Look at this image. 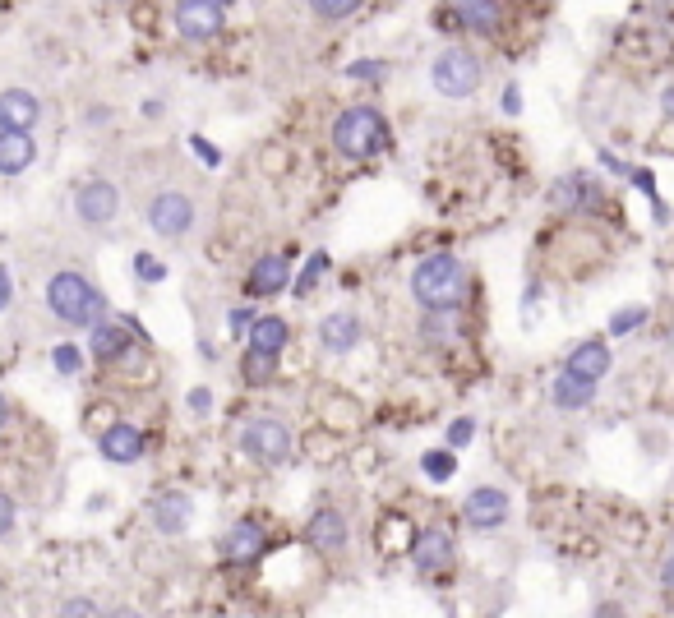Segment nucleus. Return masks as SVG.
Here are the masks:
<instances>
[{"label": "nucleus", "mask_w": 674, "mask_h": 618, "mask_svg": "<svg viewBox=\"0 0 674 618\" xmlns=\"http://www.w3.org/2000/svg\"><path fill=\"white\" fill-rule=\"evenodd\" d=\"M208 406H213V393H208V388H194V393H190V411H208Z\"/></svg>", "instance_id": "nucleus-38"}, {"label": "nucleus", "mask_w": 674, "mask_h": 618, "mask_svg": "<svg viewBox=\"0 0 674 618\" xmlns=\"http://www.w3.org/2000/svg\"><path fill=\"white\" fill-rule=\"evenodd\" d=\"M471 434H476V420H471V416L453 420V425H448V448H467Z\"/></svg>", "instance_id": "nucleus-33"}, {"label": "nucleus", "mask_w": 674, "mask_h": 618, "mask_svg": "<svg viewBox=\"0 0 674 618\" xmlns=\"http://www.w3.org/2000/svg\"><path fill=\"white\" fill-rule=\"evenodd\" d=\"M287 286H291L287 259H259L250 268V296H277V291H287Z\"/></svg>", "instance_id": "nucleus-21"}, {"label": "nucleus", "mask_w": 674, "mask_h": 618, "mask_svg": "<svg viewBox=\"0 0 674 618\" xmlns=\"http://www.w3.org/2000/svg\"><path fill=\"white\" fill-rule=\"evenodd\" d=\"M148 226H153L157 236H185L194 226V203L181 190H162L148 203Z\"/></svg>", "instance_id": "nucleus-9"}, {"label": "nucleus", "mask_w": 674, "mask_h": 618, "mask_svg": "<svg viewBox=\"0 0 674 618\" xmlns=\"http://www.w3.org/2000/svg\"><path fill=\"white\" fill-rule=\"evenodd\" d=\"M190 517H194V503L185 499V494H176V489H167V494H157V499L148 503V522L162 535H181L185 526H190Z\"/></svg>", "instance_id": "nucleus-15"}, {"label": "nucleus", "mask_w": 674, "mask_h": 618, "mask_svg": "<svg viewBox=\"0 0 674 618\" xmlns=\"http://www.w3.org/2000/svg\"><path fill=\"white\" fill-rule=\"evenodd\" d=\"M328 268H333V259H328L324 250H314V254H310V263H305V273L296 277V282H291V291H296V296H310L314 286H319V282L328 277Z\"/></svg>", "instance_id": "nucleus-26"}, {"label": "nucleus", "mask_w": 674, "mask_h": 618, "mask_svg": "<svg viewBox=\"0 0 674 618\" xmlns=\"http://www.w3.org/2000/svg\"><path fill=\"white\" fill-rule=\"evenodd\" d=\"M14 517H19L14 499H10V494H0V535H10V531H14Z\"/></svg>", "instance_id": "nucleus-35"}, {"label": "nucleus", "mask_w": 674, "mask_h": 618, "mask_svg": "<svg viewBox=\"0 0 674 618\" xmlns=\"http://www.w3.org/2000/svg\"><path fill=\"white\" fill-rule=\"evenodd\" d=\"M74 213H79L84 226L116 222V213H121V190H116L111 180H88V185H79V194H74Z\"/></svg>", "instance_id": "nucleus-7"}, {"label": "nucleus", "mask_w": 674, "mask_h": 618, "mask_svg": "<svg viewBox=\"0 0 674 618\" xmlns=\"http://www.w3.org/2000/svg\"><path fill=\"white\" fill-rule=\"evenodd\" d=\"M508 494L504 489H494V485H481V489H471L467 499H462V522H471L476 531H494V526H504L508 522Z\"/></svg>", "instance_id": "nucleus-11"}, {"label": "nucleus", "mask_w": 674, "mask_h": 618, "mask_svg": "<svg viewBox=\"0 0 674 618\" xmlns=\"http://www.w3.org/2000/svg\"><path fill=\"white\" fill-rule=\"evenodd\" d=\"M241 448H245V457L259 466H282L291 457V429L273 416H259L241 429Z\"/></svg>", "instance_id": "nucleus-5"}, {"label": "nucleus", "mask_w": 674, "mask_h": 618, "mask_svg": "<svg viewBox=\"0 0 674 618\" xmlns=\"http://www.w3.org/2000/svg\"><path fill=\"white\" fill-rule=\"evenodd\" d=\"M462 286H467V273H462L458 254H430L411 273V296L421 300V309H430V314H444V309L458 305Z\"/></svg>", "instance_id": "nucleus-2"}, {"label": "nucleus", "mask_w": 674, "mask_h": 618, "mask_svg": "<svg viewBox=\"0 0 674 618\" xmlns=\"http://www.w3.org/2000/svg\"><path fill=\"white\" fill-rule=\"evenodd\" d=\"M319 342H324V351H333V356H347L351 346L361 342L356 314H328V319L319 323Z\"/></svg>", "instance_id": "nucleus-20"}, {"label": "nucleus", "mask_w": 674, "mask_h": 618, "mask_svg": "<svg viewBox=\"0 0 674 618\" xmlns=\"http://www.w3.org/2000/svg\"><path fill=\"white\" fill-rule=\"evenodd\" d=\"M430 84L439 97H453V102H458V97H471L476 88H481V60L471 56L467 47L439 51L434 65H430Z\"/></svg>", "instance_id": "nucleus-4"}, {"label": "nucleus", "mask_w": 674, "mask_h": 618, "mask_svg": "<svg viewBox=\"0 0 674 618\" xmlns=\"http://www.w3.org/2000/svg\"><path fill=\"white\" fill-rule=\"evenodd\" d=\"M421 471L430 480H453V471H458V457H453V448H434L421 457Z\"/></svg>", "instance_id": "nucleus-27"}, {"label": "nucleus", "mask_w": 674, "mask_h": 618, "mask_svg": "<svg viewBox=\"0 0 674 618\" xmlns=\"http://www.w3.org/2000/svg\"><path fill=\"white\" fill-rule=\"evenodd\" d=\"M5 420H10V406H5V397H0V429H5Z\"/></svg>", "instance_id": "nucleus-44"}, {"label": "nucleus", "mask_w": 674, "mask_h": 618, "mask_svg": "<svg viewBox=\"0 0 674 618\" xmlns=\"http://www.w3.org/2000/svg\"><path fill=\"white\" fill-rule=\"evenodd\" d=\"M564 374H573V379H582V383H601L605 374H610V346H605L601 337L578 342L564 360Z\"/></svg>", "instance_id": "nucleus-13"}, {"label": "nucleus", "mask_w": 674, "mask_h": 618, "mask_svg": "<svg viewBox=\"0 0 674 618\" xmlns=\"http://www.w3.org/2000/svg\"><path fill=\"white\" fill-rule=\"evenodd\" d=\"M134 277H139V282H162V277H167V263L153 259V254H134Z\"/></svg>", "instance_id": "nucleus-31"}, {"label": "nucleus", "mask_w": 674, "mask_h": 618, "mask_svg": "<svg viewBox=\"0 0 674 618\" xmlns=\"http://www.w3.org/2000/svg\"><path fill=\"white\" fill-rule=\"evenodd\" d=\"M190 148L199 153V162H204V167H217V162H222V153H217V148L204 139V134H194V139H190Z\"/></svg>", "instance_id": "nucleus-34"}, {"label": "nucleus", "mask_w": 674, "mask_h": 618, "mask_svg": "<svg viewBox=\"0 0 674 618\" xmlns=\"http://www.w3.org/2000/svg\"><path fill=\"white\" fill-rule=\"evenodd\" d=\"M176 28L185 42H213L222 33V5L213 0H176Z\"/></svg>", "instance_id": "nucleus-10"}, {"label": "nucleus", "mask_w": 674, "mask_h": 618, "mask_svg": "<svg viewBox=\"0 0 674 618\" xmlns=\"http://www.w3.org/2000/svg\"><path fill=\"white\" fill-rule=\"evenodd\" d=\"M61 614H97V605H88V600H70V605H61Z\"/></svg>", "instance_id": "nucleus-40"}, {"label": "nucleus", "mask_w": 674, "mask_h": 618, "mask_svg": "<svg viewBox=\"0 0 674 618\" xmlns=\"http://www.w3.org/2000/svg\"><path fill=\"white\" fill-rule=\"evenodd\" d=\"M37 120H42V107L33 93H24V88L0 93V130H33Z\"/></svg>", "instance_id": "nucleus-17"}, {"label": "nucleus", "mask_w": 674, "mask_h": 618, "mask_svg": "<svg viewBox=\"0 0 674 618\" xmlns=\"http://www.w3.org/2000/svg\"><path fill=\"white\" fill-rule=\"evenodd\" d=\"M398 535H402V526H398V517H393L388 531H384V549H398Z\"/></svg>", "instance_id": "nucleus-41"}, {"label": "nucleus", "mask_w": 674, "mask_h": 618, "mask_svg": "<svg viewBox=\"0 0 674 618\" xmlns=\"http://www.w3.org/2000/svg\"><path fill=\"white\" fill-rule=\"evenodd\" d=\"M661 582H665V591H674V549H670V559H665V568H661Z\"/></svg>", "instance_id": "nucleus-42"}, {"label": "nucleus", "mask_w": 674, "mask_h": 618, "mask_svg": "<svg viewBox=\"0 0 674 618\" xmlns=\"http://www.w3.org/2000/svg\"><path fill=\"white\" fill-rule=\"evenodd\" d=\"M93 356L97 360H107V365H116V360L130 351V337H125L121 323H93Z\"/></svg>", "instance_id": "nucleus-22"}, {"label": "nucleus", "mask_w": 674, "mask_h": 618, "mask_svg": "<svg viewBox=\"0 0 674 618\" xmlns=\"http://www.w3.org/2000/svg\"><path fill=\"white\" fill-rule=\"evenodd\" d=\"M213 5H236V0H213Z\"/></svg>", "instance_id": "nucleus-45"}, {"label": "nucleus", "mask_w": 674, "mask_h": 618, "mask_svg": "<svg viewBox=\"0 0 674 618\" xmlns=\"http://www.w3.org/2000/svg\"><path fill=\"white\" fill-rule=\"evenodd\" d=\"M384 143H388L384 116H379L374 107H351V111H342V116H337L333 148L342 157H351V162H365V157L384 153Z\"/></svg>", "instance_id": "nucleus-3"}, {"label": "nucleus", "mask_w": 674, "mask_h": 618, "mask_svg": "<svg viewBox=\"0 0 674 618\" xmlns=\"http://www.w3.org/2000/svg\"><path fill=\"white\" fill-rule=\"evenodd\" d=\"M661 107H665V116L674 120V84H670V88H665V93H661Z\"/></svg>", "instance_id": "nucleus-43"}, {"label": "nucleus", "mask_w": 674, "mask_h": 618, "mask_svg": "<svg viewBox=\"0 0 674 618\" xmlns=\"http://www.w3.org/2000/svg\"><path fill=\"white\" fill-rule=\"evenodd\" d=\"M37 143L28 130H0V176H19L33 167Z\"/></svg>", "instance_id": "nucleus-18"}, {"label": "nucleus", "mask_w": 674, "mask_h": 618, "mask_svg": "<svg viewBox=\"0 0 674 618\" xmlns=\"http://www.w3.org/2000/svg\"><path fill=\"white\" fill-rule=\"evenodd\" d=\"M305 540H310L314 554H342L347 549V517L337 508H319L305 526Z\"/></svg>", "instance_id": "nucleus-14"}, {"label": "nucleus", "mask_w": 674, "mask_h": 618, "mask_svg": "<svg viewBox=\"0 0 674 618\" xmlns=\"http://www.w3.org/2000/svg\"><path fill=\"white\" fill-rule=\"evenodd\" d=\"M554 208L559 213H596L605 203V185L591 171H568V176L554 180Z\"/></svg>", "instance_id": "nucleus-6"}, {"label": "nucleus", "mask_w": 674, "mask_h": 618, "mask_svg": "<svg viewBox=\"0 0 674 618\" xmlns=\"http://www.w3.org/2000/svg\"><path fill=\"white\" fill-rule=\"evenodd\" d=\"M241 374H245V383H268L277 374V356L273 351H245V360H241Z\"/></svg>", "instance_id": "nucleus-25"}, {"label": "nucleus", "mask_w": 674, "mask_h": 618, "mask_svg": "<svg viewBox=\"0 0 674 618\" xmlns=\"http://www.w3.org/2000/svg\"><path fill=\"white\" fill-rule=\"evenodd\" d=\"M268 549V535L259 522H236L227 526V535H222V559L236 563V568H250V563L264 559Z\"/></svg>", "instance_id": "nucleus-12"}, {"label": "nucleus", "mask_w": 674, "mask_h": 618, "mask_svg": "<svg viewBox=\"0 0 674 618\" xmlns=\"http://www.w3.org/2000/svg\"><path fill=\"white\" fill-rule=\"evenodd\" d=\"M97 448H102V457L107 462H121V466H130V462H139L144 457V434L134 425H111V429H102V439H97Z\"/></svg>", "instance_id": "nucleus-16"}, {"label": "nucleus", "mask_w": 674, "mask_h": 618, "mask_svg": "<svg viewBox=\"0 0 674 618\" xmlns=\"http://www.w3.org/2000/svg\"><path fill=\"white\" fill-rule=\"evenodd\" d=\"M384 74H388L384 60H351L347 65V79H356V84H379Z\"/></svg>", "instance_id": "nucleus-29"}, {"label": "nucleus", "mask_w": 674, "mask_h": 618, "mask_svg": "<svg viewBox=\"0 0 674 618\" xmlns=\"http://www.w3.org/2000/svg\"><path fill=\"white\" fill-rule=\"evenodd\" d=\"M365 0H310V10L319 14V19H347V14H356Z\"/></svg>", "instance_id": "nucleus-28"}, {"label": "nucleus", "mask_w": 674, "mask_h": 618, "mask_svg": "<svg viewBox=\"0 0 674 618\" xmlns=\"http://www.w3.org/2000/svg\"><path fill=\"white\" fill-rule=\"evenodd\" d=\"M47 309L70 328H93L107 314V296L79 273H56L47 282Z\"/></svg>", "instance_id": "nucleus-1"}, {"label": "nucleus", "mask_w": 674, "mask_h": 618, "mask_svg": "<svg viewBox=\"0 0 674 618\" xmlns=\"http://www.w3.org/2000/svg\"><path fill=\"white\" fill-rule=\"evenodd\" d=\"M287 337H291V328H287V319H277V314L250 323V346H254V351H273V356H277V351L287 346Z\"/></svg>", "instance_id": "nucleus-23"}, {"label": "nucleus", "mask_w": 674, "mask_h": 618, "mask_svg": "<svg viewBox=\"0 0 674 618\" xmlns=\"http://www.w3.org/2000/svg\"><path fill=\"white\" fill-rule=\"evenodd\" d=\"M250 309H236V314H231V328H236V333H250Z\"/></svg>", "instance_id": "nucleus-39"}, {"label": "nucleus", "mask_w": 674, "mask_h": 618, "mask_svg": "<svg viewBox=\"0 0 674 618\" xmlns=\"http://www.w3.org/2000/svg\"><path fill=\"white\" fill-rule=\"evenodd\" d=\"M411 568L421 572V577H439V572L453 568V535L439 531V526H425L416 540H411Z\"/></svg>", "instance_id": "nucleus-8"}, {"label": "nucleus", "mask_w": 674, "mask_h": 618, "mask_svg": "<svg viewBox=\"0 0 674 618\" xmlns=\"http://www.w3.org/2000/svg\"><path fill=\"white\" fill-rule=\"evenodd\" d=\"M51 360H56V369H61V374H79V369H84V356H79V346H70V342L56 346V351H51Z\"/></svg>", "instance_id": "nucleus-32"}, {"label": "nucleus", "mask_w": 674, "mask_h": 618, "mask_svg": "<svg viewBox=\"0 0 674 618\" xmlns=\"http://www.w3.org/2000/svg\"><path fill=\"white\" fill-rule=\"evenodd\" d=\"M504 111H508V116H518V111H522V93H518V84H508V88H504Z\"/></svg>", "instance_id": "nucleus-37"}, {"label": "nucleus", "mask_w": 674, "mask_h": 618, "mask_svg": "<svg viewBox=\"0 0 674 618\" xmlns=\"http://www.w3.org/2000/svg\"><path fill=\"white\" fill-rule=\"evenodd\" d=\"M642 323H647V309H619V314H614L610 319V337H624V333H633V328H642Z\"/></svg>", "instance_id": "nucleus-30"}, {"label": "nucleus", "mask_w": 674, "mask_h": 618, "mask_svg": "<svg viewBox=\"0 0 674 618\" xmlns=\"http://www.w3.org/2000/svg\"><path fill=\"white\" fill-rule=\"evenodd\" d=\"M591 397H596V383H582V379H573V374H559V379H554V406H559V411H582Z\"/></svg>", "instance_id": "nucleus-24"}, {"label": "nucleus", "mask_w": 674, "mask_h": 618, "mask_svg": "<svg viewBox=\"0 0 674 618\" xmlns=\"http://www.w3.org/2000/svg\"><path fill=\"white\" fill-rule=\"evenodd\" d=\"M453 14H458V24L471 28V33H499V19H504V10H499V0H453Z\"/></svg>", "instance_id": "nucleus-19"}, {"label": "nucleus", "mask_w": 674, "mask_h": 618, "mask_svg": "<svg viewBox=\"0 0 674 618\" xmlns=\"http://www.w3.org/2000/svg\"><path fill=\"white\" fill-rule=\"evenodd\" d=\"M10 300H14V277H10V268L0 263V314L10 309Z\"/></svg>", "instance_id": "nucleus-36"}]
</instances>
